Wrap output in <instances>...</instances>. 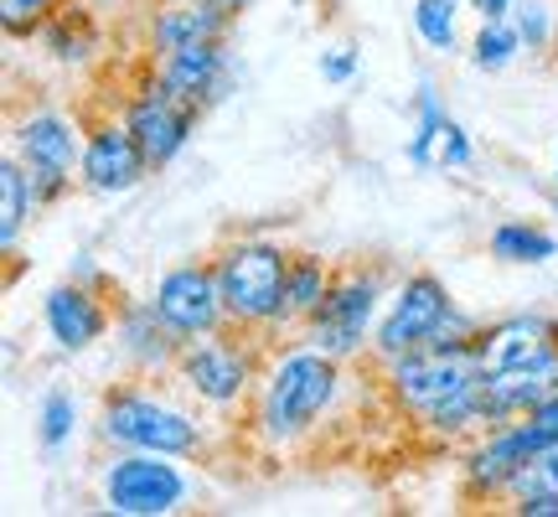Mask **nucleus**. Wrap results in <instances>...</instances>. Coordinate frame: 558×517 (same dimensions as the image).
<instances>
[{
  "label": "nucleus",
  "mask_w": 558,
  "mask_h": 517,
  "mask_svg": "<svg viewBox=\"0 0 558 517\" xmlns=\"http://www.w3.org/2000/svg\"><path fill=\"white\" fill-rule=\"evenodd\" d=\"M522 47V32H512V26H501V21H486L476 37V68H486V73H501L507 62L518 58Z\"/></svg>",
  "instance_id": "4be33fe9"
},
{
  "label": "nucleus",
  "mask_w": 558,
  "mask_h": 517,
  "mask_svg": "<svg viewBox=\"0 0 558 517\" xmlns=\"http://www.w3.org/2000/svg\"><path fill=\"white\" fill-rule=\"evenodd\" d=\"M320 73H326L331 83L352 79V73H357V58H352V52H337V58H326V62H320Z\"/></svg>",
  "instance_id": "c756f323"
},
{
  "label": "nucleus",
  "mask_w": 558,
  "mask_h": 517,
  "mask_svg": "<svg viewBox=\"0 0 558 517\" xmlns=\"http://www.w3.org/2000/svg\"><path fill=\"white\" fill-rule=\"evenodd\" d=\"M83 187H94V192H130L145 171H150V160L140 151V140L130 135V124H114V120H99L88 124V140H83Z\"/></svg>",
  "instance_id": "9b49d317"
},
{
  "label": "nucleus",
  "mask_w": 558,
  "mask_h": 517,
  "mask_svg": "<svg viewBox=\"0 0 558 517\" xmlns=\"http://www.w3.org/2000/svg\"><path fill=\"white\" fill-rule=\"evenodd\" d=\"M156 79L177 94L181 104H218L228 94V58H222V41H186L156 58Z\"/></svg>",
  "instance_id": "f8f14e48"
},
{
  "label": "nucleus",
  "mask_w": 558,
  "mask_h": 517,
  "mask_svg": "<svg viewBox=\"0 0 558 517\" xmlns=\"http://www.w3.org/2000/svg\"><path fill=\"white\" fill-rule=\"evenodd\" d=\"M177 456H160V450H130L114 456L104 471V502L124 517H160L171 513L186 497V477H181Z\"/></svg>",
  "instance_id": "20e7f679"
},
{
  "label": "nucleus",
  "mask_w": 558,
  "mask_h": 517,
  "mask_svg": "<svg viewBox=\"0 0 558 517\" xmlns=\"http://www.w3.org/2000/svg\"><path fill=\"white\" fill-rule=\"evenodd\" d=\"M337 394V358L331 352H290L279 362L269 383H264V404H259V424L269 440H295L300 430H311L320 419V409Z\"/></svg>",
  "instance_id": "f03ea898"
},
{
  "label": "nucleus",
  "mask_w": 558,
  "mask_h": 517,
  "mask_svg": "<svg viewBox=\"0 0 558 517\" xmlns=\"http://www.w3.org/2000/svg\"><path fill=\"white\" fill-rule=\"evenodd\" d=\"M73 419H78L73 398H68V394H47V404H41V445H47V450H58L62 440L73 435Z\"/></svg>",
  "instance_id": "a878e982"
},
{
  "label": "nucleus",
  "mask_w": 558,
  "mask_h": 517,
  "mask_svg": "<svg viewBox=\"0 0 558 517\" xmlns=\"http://www.w3.org/2000/svg\"><path fill=\"white\" fill-rule=\"evenodd\" d=\"M450 311H456V300H450V290H445L435 275H409L399 300H393V316L378 326V358L399 362V358H409V352H418V347L439 332V321L450 316Z\"/></svg>",
  "instance_id": "423d86ee"
},
{
  "label": "nucleus",
  "mask_w": 558,
  "mask_h": 517,
  "mask_svg": "<svg viewBox=\"0 0 558 517\" xmlns=\"http://www.w3.org/2000/svg\"><path fill=\"white\" fill-rule=\"evenodd\" d=\"M16 145L26 166H47V171H73L83 160L78 124H68L62 115H32V120L21 124Z\"/></svg>",
  "instance_id": "dca6fc26"
},
{
  "label": "nucleus",
  "mask_w": 558,
  "mask_h": 517,
  "mask_svg": "<svg viewBox=\"0 0 558 517\" xmlns=\"http://www.w3.org/2000/svg\"><path fill=\"white\" fill-rule=\"evenodd\" d=\"M554 394H558V341L543 358L522 362V368L486 373V383H481V409H486V424H512V419L533 414L538 404H548Z\"/></svg>",
  "instance_id": "9d476101"
},
{
  "label": "nucleus",
  "mask_w": 558,
  "mask_h": 517,
  "mask_svg": "<svg viewBox=\"0 0 558 517\" xmlns=\"http://www.w3.org/2000/svg\"><path fill=\"white\" fill-rule=\"evenodd\" d=\"M104 279L88 275V285H58L52 296H47V332L58 341L62 352H83V347H94V341L109 332V305L99 300Z\"/></svg>",
  "instance_id": "ddd939ff"
},
{
  "label": "nucleus",
  "mask_w": 558,
  "mask_h": 517,
  "mask_svg": "<svg viewBox=\"0 0 558 517\" xmlns=\"http://www.w3.org/2000/svg\"><path fill=\"white\" fill-rule=\"evenodd\" d=\"M218 5H222V11H233V16H239V11L248 5V0H218Z\"/></svg>",
  "instance_id": "2f4dec72"
},
{
  "label": "nucleus",
  "mask_w": 558,
  "mask_h": 517,
  "mask_svg": "<svg viewBox=\"0 0 558 517\" xmlns=\"http://www.w3.org/2000/svg\"><path fill=\"white\" fill-rule=\"evenodd\" d=\"M331 285H337V275L326 269V258L295 254L290 258V290H284V321H305L311 326V316L331 296Z\"/></svg>",
  "instance_id": "a211bd4d"
},
{
  "label": "nucleus",
  "mask_w": 558,
  "mask_h": 517,
  "mask_svg": "<svg viewBox=\"0 0 558 517\" xmlns=\"http://www.w3.org/2000/svg\"><path fill=\"white\" fill-rule=\"evenodd\" d=\"M471 5H476V11H481L486 21H501V16H507V5H512V0H471Z\"/></svg>",
  "instance_id": "7c9ffc66"
},
{
  "label": "nucleus",
  "mask_w": 558,
  "mask_h": 517,
  "mask_svg": "<svg viewBox=\"0 0 558 517\" xmlns=\"http://www.w3.org/2000/svg\"><path fill=\"white\" fill-rule=\"evenodd\" d=\"M373 311H378V279H362L357 269H347V275H337L326 305L311 316L305 341L320 347V352H331L337 362L352 358L362 347V332L373 326Z\"/></svg>",
  "instance_id": "6e6552de"
},
{
  "label": "nucleus",
  "mask_w": 558,
  "mask_h": 517,
  "mask_svg": "<svg viewBox=\"0 0 558 517\" xmlns=\"http://www.w3.org/2000/svg\"><path fill=\"white\" fill-rule=\"evenodd\" d=\"M41 41L52 47V58H83V52H88V21L68 16V11L58 5V16L41 26Z\"/></svg>",
  "instance_id": "393cba45"
},
{
  "label": "nucleus",
  "mask_w": 558,
  "mask_h": 517,
  "mask_svg": "<svg viewBox=\"0 0 558 517\" xmlns=\"http://www.w3.org/2000/svg\"><path fill=\"white\" fill-rule=\"evenodd\" d=\"M522 419H527V424L543 435V445H558V394L548 398V404H538L533 414H522Z\"/></svg>",
  "instance_id": "c85d7f7f"
},
{
  "label": "nucleus",
  "mask_w": 558,
  "mask_h": 517,
  "mask_svg": "<svg viewBox=\"0 0 558 517\" xmlns=\"http://www.w3.org/2000/svg\"><path fill=\"white\" fill-rule=\"evenodd\" d=\"M156 311L171 321V332L181 337H218L222 321H228V305H222L218 290V269L213 258H197V264H181L156 285Z\"/></svg>",
  "instance_id": "39448f33"
},
{
  "label": "nucleus",
  "mask_w": 558,
  "mask_h": 517,
  "mask_svg": "<svg viewBox=\"0 0 558 517\" xmlns=\"http://www.w3.org/2000/svg\"><path fill=\"white\" fill-rule=\"evenodd\" d=\"M177 373L197 398L228 409V404H239V398L248 394V383H254V358H248L243 341H228V337L186 341L181 358H177Z\"/></svg>",
  "instance_id": "1a4fd4ad"
},
{
  "label": "nucleus",
  "mask_w": 558,
  "mask_h": 517,
  "mask_svg": "<svg viewBox=\"0 0 558 517\" xmlns=\"http://www.w3.org/2000/svg\"><path fill=\"white\" fill-rule=\"evenodd\" d=\"M518 32H522V41H527V52H543V47H548V11H543L538 0L518 5Z\"/></svg>",
  "instance_id": "bb28decb"
},
{
  "label": "nucleus",
  "mask_w": 558,
  "mask_h": 517,
  "mask_svg": "<svg viewBox=\"0 0 558 517\" xmlns=\"http://www.w3.org/2000/svg\"><path fill=\"white\" fill-rule=\"evenodd\" d=\"M197 115L202 109L181 104L177 94L156 79V68H150L145 88H140L135 99H130V109H124V124H130V135L140 140V151H145V160H150V171H156V166H166V160L186 145V135L197 130Z\"/></svg>",
  "instance_id": "0eeeda50"
},
{
  "label": "nucleus",
  "mask_w": 558,
  "mask_h": 517,
  "mask_svg": "<svg viewBox=\"0 0 558 517\" xmlns=\"http://www.w3.org/2000/svg\"><path fill=\"white\" fill-rule=\"evenodd\" d=\"M120 326H124V347L135 352V362H145V368H177L186 337L171 332V321L156 311V300L150 305H124Z\"/></svg>",
  "instance_id": "f3484780"
},
{
  "label": "nucleus",
  "mask_w": 558,
  "mask_h": 517,
  "mask_svg": "<svg viewBox=\"0 0 558 517\" xmlns=\"http://www.w3.org/2000/svg\"><path fill=\"white\" fill-rule=\"evenodd\" d=\"M554 341H558V321L512 316V321H497V326L476 332V362H481V373H507V368H522V362L543 358Z\"/></svg>",
  "instance_id": "4468645a"
},
{
  "label": "nucleus",
  "mask_w": 558,
  "mask_h": 517,
  "mask_svg": "<svg viewBox=\"0 0 558 517\" xmlns=\"http://www.w3.org/2000/svg\"><path fill=\"white\" fill-rule=\"evenodd\" d=\"M99 435L124 445V450H160V456H197L202 450L197 419L150 394H135V388H109L104 394Z\"/></svg>",
  "instance_id": "7ed1b4c3"
},
{
  "label": "nucleus",
  "mask_w": 558,
  "mask_h": 517,
  "mask_svg": "<svg viewBox=\"0 0 558 517\" xmlns=\"http://www.w3.org/2000/svg\"><path fill=\"white\" fill-rule=\"evenodd\" d=\"M32 207H37V187H32V171H26V160H5L0 166V239L5 249L16 243L21 223L32 218Z\"/></svg>",
  "instance_id": "6ab92c4d"
},
{
  "label": "nucleus",
  "mask_w": 558,
  "mask_h": 517,
  "mask_svg": "<svg viewBox=\"0 0 558 517\" xmlns=\"http://www.w3.org/2000/svg\"><path fill=\"white\" fill-rule=\"evenodd\" d=\"M58 16V0H0V26L5 37H32Z\"/></svg>",
  "instance_id": "5701e85b"
},
{
  "label": "nucleus",
  "mask_w": 558,
  "mask_h": 517,
  "mask_svg": "<svg viewBox=\"0 0 558 517\" xmlns=\"http://www.w3.org/2000/svg\"><path fill=\"white\" fill-rule=\"evenodd\" d=\"M492 254L501 264H543V258L558 254V239L533 228V223H501L497 233H492Z\"/></svg>",
  "instance_id": "aec40b11"
},
{
  "label": "nucleus",
  "mask_w": 558,
  "mask_h": 517,
  "mask_svg": "<svg viewBox=\"0 0 558 517\" xmlns=\"http://www.w3.org/2000/svg\"><path fill=\"white\" fill-rule=\"evenodd\" d=\"M445 151H439V166H465V160H471V140L460 135V124H450L445 120Z\"/></svg>",
  "instance_id": "cd10ccee"
},
{
  "label": "nucleus",
  "mask_w": 558,
  "mask_h": 517,
  "mask_svg": "<svg viewBox=\"0 0 558 517\" xmlns=\"http://www.w3.org/2000/svg\"><path fill=\"white\" fill-rule=\"evenodd\" d=\"M439 135H445V109H439L435 88L424 83V88H418V135H414V145H409V156H414L418 166H429V160H435V140Z\"/></svg>",
  "instance_id": "b1692460"
},
{
  "label": "nucleus",
  "mask_w": 558,
  "mask_h": 517,
  "mask_svg": "<svg viewBox=\"0 0 558 517\" xmlns=\"http://www.w3.org/2000/svg\"><path fill=\"white\" fill-rule=\"evenodd\" d=\"M228 21H233V11H222L218 0H156L150 5V41H156V52H171L186 41H222Z\"/></svg>",
  "instance_id": "2eb2a0df"
},
{
  "label": "nucleus",
  "mask_w": 558,
  "mask_h": 517,
  "mask_svg": "<svg viewBox=\"0 0 558 517\" xmlns=\"http://www.w3.org/2000/svg\"><path fill=\"white\" fill-rule=\"evenodd\" d=\"M290 249L269 239H239L222 243L213 254L218 290L228 305V321L243 332H269L284 321V290H290Z\"/></svg>",
  "instance_id": "f257e3e1"
},
{
  "label": "nucleus",
  "mask_w": 558,
  "mask_h": 517,
  "mask_svg": "<svg viewBox=\"0 0 558 517\" xmlns=\"http://www.w3.org/2000/svg\"><path fill=\"white\" fill-rule=\"evenodd\" d=\"M414 26L435 52H450V47H456V0H418Z\"/></svg>",
  "instance_id": "412c9836"
}]
</instances>
